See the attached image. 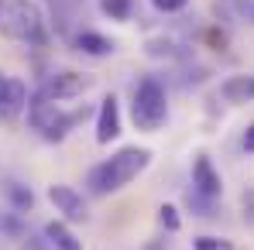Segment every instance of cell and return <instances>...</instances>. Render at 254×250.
<instances>
[{
  "label": "cell",
  "instance_id": "obj_1",
  "mask_svg": "<svg viewBox=\"0 0 254 250\" xmlns=\"http://www.w3.org/2000/svg\"><path fill=\"white\" fill-rule=\"evenodd\" d=\"M148 165H151V151L148 148H124L114 158H107V161L89 168L86 185H89L93 196H110V192L124 189L127 182H134Z\"/></svg>",
  "mask_w": 254,
  "mask_h": 250
},
{
  "label": "cell",
  "instance_id": "obj_2",
  "mask_svg": "<svg viewBox=\"0 0 254 250\" xmlns=\"http://www.w3.org/2000/svg\"><path fill=\"white\" fill-rule=\"evenodd\" d=\"M0 31L14 42H42L45 21L38 3L31 0H3L0 7Z\"/></svg>",
  "mask_w": 254,
  "mask_h": 250
},
{
  "label": "cell",
  "instance_id": "obj_3",
  "mask_svg": "<svg viewBox=\"0 0 254 250\" xmlns=\"http://www.w3.org/2000/svg\"><path fill=\"white\" fill-rule=\"evenodd\" d=\"M130 117L141 130H158V127L169 120V100H165V89L155 76L141 79L134 89V103H130Z\"/></svg>",
  "mask_w": 254,
  "mask_h": 250
},
{
  "label": "cell",
  "instance_id": "obj_4",
  "mask_svg": "<svg viewBox=\"0 0 254 250\" xmlns=\"http://www.w3.org/2000/svg\"><path fill=\"white\" fill-rule=\"evenodd\" d=\"M83 117H86V106L76 110V113H65L59 103H35V100L28 106V120H31V127L42 134L45 141H65V134L79 124Z\"/></svg>",
  "mask_w": 254,
  "mask_h": 250
},
{
  "label": "cell",
  "instance_id": "obj_5",
  "mask_svg": "<svg viewBox=\"0 0 254 250\" xmlns=\"http://www.w3.org/2000/svg\"><path fill=\"white\" fill-rule=\"evenodd\" d=\"M86 89V79L79 72H59V76H48L42 83V89L35 93V103H59V100H72Z\"/></svg>",
  "mask_w": 254,
  "mask_h": 250
},
{
  "label": "cell",
  "instance_id": "obj_6",
  "mask_svg": "<svg viewBox=\"0 0 254 250\" xmlns=\"http://www.w3.org/2000/svg\"><path fill=\"white\" fill-rule=\"evenodd\" d=\"M48 199H52V206L59 209L65 219H72V223H79V219L89 216V212H86L83 196H79L72 185H48Z\"/></svg>",
  "mask_w": 254,
  "mask_h": 250
},
{
  "label": "cell",
  "instance_id": "obj_7",
  "mask_svg": "<svg viewBox=\"0 0 254 250\" xmlns=\"http://www.w3.org/2000/svg\"><path fill=\"white\" fill-rule=\"evenodd\" d=\"M192 189L206 199H216L223 192V178H220V171L213 168V161L206 154H196V161H192Z\"/></svg>",
  "mask_w": 254,
  "mask_h": 250
},
{
  "label": "cell",
  "instance_id": "obj_8",
  "mask_svg": "<svg viewBox=\"0 0 254 250\" xmlns=\"http://www.w3.org/2000/svg\"><path fill=\"white\" fill-rule=\"evenodd\" d=\"M117 134H121V106H117V96H103L100 113H96V141L100 144H110Z\"/></svg>",
  "mask_w": 254,
  "mask_h": 250
},
{
  "label": "cell",
  "instance_id": "obj_9",
  "mask_svg": "<svg viewBox=\"0 0 254 250\" xmlns=\"http://www.w3.org/2000/svg\"><path fill=\"white\" fill-rule=\"evenodd\" d=\"M220 96L227 103H251L254 100V72L251 76H230V79H223Z\"/></svg>",
  "mask_w": 254,
  "mask_h": 250
},
{
  "label": "cell",
  "instance_id": "obj_10",
  "mask_svg": "<svg viewBox=\"0 0 254 250\" xmlns=\"http://www.w3.org/2000/svg\"><path fill=\"white\" fill-rule=\"evenodd\" d=\"M24 106H28V86L10 76L7 93H3V100H0V117H17Z\"/></svg>",
  "mask_w": 254,
  "mask_h": 250
},
{
  "label": "cell",
  "instance_id": "obj_11",
  "mask_svg": "<svg viewBox=\"0 0 254 250\" xmlns=\"http://www.w3.org/2000/svg\"><path fill=\"white\" fill-rule=\"evenodd\" d=\"M45 240H48L52 250H83V240H76V233L65 223H59V219L45 226Z\"/></svg>",
  "mask_w": 254,
  "mask_h": 250
},
{
  "label": "cell",
  "instance_id": "obj_12",
  "mask_svg": "<svg viewBox=\"0 0 254 250\" xmlns=\"http://www.w3.org/2000/svg\"><path fill=\"white\" fill-rule=\"evenodd\" d=\"M76 48L83 55H93V58H103V55H114V42L96 35V31H79L76 35Z\"/></svg>",
  "mask_w": 254,
  "mask_h": 250
},
{
  "label": "cell",
  "instance_id": "obj_13",
  "mask_svg": "<svg viewBox=\"0 0 254 250\" xmlns=\"http://www.w3.org/2000/svg\"><path fill=\"white\" fill-rule=\"evenodd\" d=\"M100 10L114 21H127L134 7H130V0H100Z\"/></svg>",
  "mask_w": 254,
  "mask_h": 250
},
{
  "label": "cell",
  "instance_id": "obj_14",
  "mask_svg": "<svg viewBox=\"0 0 254 250\" xmlns=\"http://www.w3.org/2000/svg\"><path fill=\"white\" fill-rule=\"evenodd\" d=\"M7 196H10V202H14L17 209H31V202H35L31 189H24V185H17V182L7 185Z\"/></svg>",
  "mask_w": 254,
  "mask_h": 250
},
{
  "label": "cell",
  "instance_id": "obj_15",
  "mask_svg": "<svg viewBox=\"0 0 254 250\" xmlns=\"http://www.w3.org/2000/svg\"><path fill=\"white\" fill-rule=\"evenodd\" d=\"M192 247L196 250H237L234 244H227V240H220V237H196Z\"/></svg>",
  "mask_w": 254,
  "mask_h": 250
},
{
  "label": "cell",
  "instance_id": "obj_16",
  "mask_svg": "<svg viewBox=\"0 0 254 250\" xmlns=\"http://www.w3.org/2000/svg\"><path fill=\"white\" fill-rule=\"evenodd\" d=\"M223 7H234L237 17H244V21H251V24H254V0H227Z\"/></svg>",
  "mask_w": 254,
  "mask_h": 250
},
{
  "label": "cell",
  "instance_id": "obj_17",
  "mask_svg": "<svg viewBox=\"0 0 254 250\" xmlns=\"http://www.w3.org/2000/svg\"><path fill=\"white\" fill-rule=\"evenodd\" d=\"M158 219H162L165 230H179V209L175 206H162L158 209Z\"/></svg>",
  "mask_w": 254,
  "mask_h": 250
},
{
  "label": "cell",
  "instance_id": "obj_18",
  "mask_svg": "<svg viewBox=\"0 0 254 250\" xmlns=\"http://www.w3.org/2000/svg\"><path fill=\"white\" fill-rule=\"evenodd\" d=\"M151 3H155V10H162V14H179V10H186L189 0H151Z\"/></svg>",
  "mask_w": 254,
  "mask_h": 250
},
{
  "label": "cell",
  "instance_id": "obj_19",
  "mask_svg": "<svg viewBox=\"0 0 254 250\" xmlns=\"http://www.w3.org/2000/svg\"><path fill=\"white\" fill-rule=\"evenodd\" d=\"M244 151H251V154H254V124L244 130Z\"/></svg>",
  "mask_w": 254,
  "mask_h": 250
},
{
  "label": "cell",
  "instance_id": "obj_20",
  "mask_svg": "<svg viewBox=\"0 0 254 250\" xmlns=\"http://www.w3.org/2000/svg\"><path fill=\"white\" fill-rule=\"evenodd\" d=\"M7 83H10V76H3V72H0V100H3V93H7Z\"/></svg>",
  "mask_w": 254,
  "mask_h": 250
},
{
  "label": "cell",
  "instance_id": "obj_21",
  "mask_svg": "<svg viewBox=\"0 0 254 250\" xmlns=\"http://www.w3.org/2000/svg\"><path fill=\"white\" fill-rule=\"evenodd\" d=\"M0 7H3V0H0Z\"/></svg>",
  "mask_w": 254,
  "mask_h": 250
}]
</instances>
